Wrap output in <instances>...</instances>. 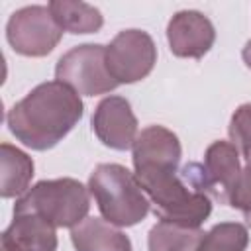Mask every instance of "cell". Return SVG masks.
I'll list each match as a JSON object with an SVG mask.
<instances>
[{
    "label": "cell",
    "instance_id": "cell-1",
    "mask_svg": "<svg viewBox=\"0 0 251 251\" xmlns=\"http://www.w3.org/2000/svg\"><path fill=\"white\" fill-rule=\"evenodd\" d=\"M84 104L80 96L59 80L31 88L6 116L12 135L33 151L53 149L80 122Z\"/></svg>",
    "mask_w": 251,
    "mask_h": 251
},
{
    "label": "cell",
    "instance_id": "cell-2",
    "mask_svg": "<svg viewBox=\"0 0 251 251\" xmlns=\"http://www.w3.org/2000/svg\"><path fill=\"white\" fill-rule=\"evenodd\" d=\"M135 176L161 222L200 227L212 214V198L194 190L175 165L135 167Z\"/></svg>",
    "mask_w": 251,
    "mask_h": 251
},
{
    "label": "cell",
    "instance_id": "cell-3",
    "mask_svg": "<svg viewBox=\"0 0 251 251\" xmlns=\"http://www.w3.org/2000/svg\"><path fill=\"white\" fill-rule=\"evenodd\" d=\"M88 190L106 222L129 227L145 220L151 202L143 192L135 173L120 163H100L88 178Z\"/></svg>",
    "mask_w": 251,
    "mask_h": 251
},
{
    "label": "cell",
    "instance_id": "cell-4",
    "mask_svg": "<svg viewBox=\"0 0 251 251\" xmlns=\"http://www.w3.org/2000/svg\"><path fill=\"white\" fill-rule=\"evenodd\" d=\"M90 210V190L76 178H51L35 182L14 204V214L31 212L55 227H75Z\"/></svg>",
    "mask_w": 251,
    "mask_h": 251
},
{
    "label": "cell",
    "instance_id": "cell-5",
    "mask_svg": "<svg viewBox=\"0 0 251 251\" xmlns=\"http://www.w3.org/2000/svg\"><path fill=\"white\" fill-rule=\"evenodd\" d=\"M239 151L231 141H214L204 153V163H188L180 169V176L194 190L227 204L229 194L239 178Z\"/></svg>",
    "mask_w": 251,
    "mask_h": 251
},
{
    "label": "cell",
    "instance_id": "cell-6",
    "mask_svg": "<svg viewBox=\"0 0 251 251\" xmlns=\"http://www.w3.org/2000/svg\"><path fill=\"white\" fill-rule=\"evenodd\" d=\"M55 78L78 96L108 94L120 84L106 67V47L100 43H82L69 49L55 67Z\"/></svg>",
    "mask_w": 251,
    "mask_h": 251
},
{
    "label": "cell",
    "instance_id": "cell-7",
    "mask_svg": "<svg viewBox=\"0 0 251 251\" xmlns=\"http://www.w3.org/2000/svg\"><path fill=\"white\" fill-rule=\"evenodd\" d=\"M63 29L47 6H24L6 24L10 47L24 57H45L61 41Z\"/></svg>",
    "mask_w": 251,
    "mask_h": 251
},
{
    "label": "cell",
    "instance_id": "cell-8",
    "mask_svg": "<svg viewBox=\"0 0 251 251\" xmlns=\"http://www.w3.org/2000/svg\"><path fill=\"white\" fill-rule=\"evenodd\" d=\"M157 63L153 37L143 29H124L106 45V67L118 84L143 80Z\"/></svg>",
    "mask_w": 251,
    "mask_h": 251
},
{
    "label": "cell",
    "instance_id": "cell-9",
    "mask_svg": "<svg viewBox=\"0 0 251 251\" xmlns=\"http://www.w3.org/2000/svg\"><path fill=\"white\" fill-rule=\"evenodd\" d=\"M94 135L110 149L127 151L137 139V118L124 96L110 94L98 102L92 114Z\"/></svg>",
    "mask_w": 251,
    "mask_h": 251
},
{
    "label": "cell",
    "instance_id": "cell-10",
    "mask_svg": "<svg viewBox=\"0 0 251 251\" xmlns=\"http://www.w3.org/2000/svg\"><path fill=\"white\" fill-rule=\"evenodd\" d=\"M167 41L175 57L202 59L216 41V29L210 18L202 12L180 10L169 20Z\"/></svg>",
    "mask_w": 251,
    "mask_h": 251
},
{
    "label": "cell",
    "instance_id": "cell-11",
    "mask_svg": "<svg viewBox=\"0 0 251 251\" xmlns=\"http://www.w3.org/2000/svg\"><path fill=\"white\" fill-rule=\"evenodd\" d=\"M57 227L31 212L14 214L0 235V251H57Z\"/></svg>",
    "mask_w": 251,
    "mask_h": 251
},
{
    "label": "cell",
    "instance_id": "cell-12",
    "mask_svg": "<svg viewBox=\"0 0 251 251\" xmlns=\"http://www.w3.org/2000/svg\"><path fill=\"white\" fill-rule=\"evenodd\" d=\"M182 157V147L171 129L165 126H147L137 135L131 147V161L135 167L147 165H175L178 167Z\"/></svg>",
    "mask_w": 251,
    "mask_h": 251
},
{
    "label": "cell",
    "instance_id": "cell-13",
    "mask_svg": "<svg viewBox=\"0 0 251 251\" xmlns=\"http://www.w3.org/2000/svg\"><path fill=\"white\" fill-rule=\"evenodd\" d=\"M76 251H131L129 237L102 218H86L71 229Z\"/></svg>",
    "mask_w": 251,
    "mask_h": 251
},
{
    "label": "cell",
    "instance_id": "cell-14",
    "mask_svg": "<svg viewBox=\"0 0 251 251\" xmlns=\"http://www.w3.org/2000/svg\"><path fill=\"white\" fill-rule=\"evenodd\" d=\"M0 194L2 198H20L29 190L33 178V161L16 145H0Z\"/></svg>",
    "mask_w": 251,
    "mask_h": 251
},
{
    "label": "cell",
    "instance_id": "cell-15",
    "mask_svg": "<svg viewBox=\"0 0 251 251\" xmlns=\"http://www.w3.org/2000/svg\"><path fill=\"white\" fill-rule=\"evenodd\" d=\"M51 10L55 22L61 25L63 31H69L73 35L82 33H96L104 25L102 12L86 2H75V0H51L47 4Z\"/></svg>",
    "mask_w": 251,
    "mask_h": 251
},
{
    "label": "cell",
    "instance_id": "cell-16",
    "mask_svg": "<svg viewBox=\"0 0 251 251\" xmlns=\"http://www.w3.org/2000/svg\"><path fill=\"white\" fill-rule=\"evenodd\" d=\"M206 231L173 222H157L147 235L149 251H196Z\"/></svg>",
    "mask_w": 251,
    "mask_h": 251
},
{
    "label": "cell",
    "instance_id": "cell-17",
    "mask_svg": "<svg viewBox=\"0 0 251 251\" xmlns=\"http://www.w3.org/2000/svg\"><path fill=\"white\" fill-rule=\"evenodd\" d=\"M247 245L249 233L243 224L222 222L204 233L196 251H245Z\"/></svg>",
    "mask_w": 251,
    "mask_h": 251
},
{
    "label": "cell",
    "instance_id": "cell-18",
    "mask_svg": "<svg viewBox=\"0 0 251 251\" xmlns=\"http://www.w3.org/2000/svg\"><path fill=\"white\" fill-rule=\"evenodd\" d=\"M227 133L239 155L251 161V102L237 106V110L231 114Z\"/></svg>",
    "mask_w": 251,
    "mask_h": 251
},
{
    "label": "cell",
    "instance_id": "cell-19",
    "mask_svg": "<svg viewBox=\"0 0 251 251\" xmlns=\"http://www.w3.org/2000/svg\"><path fill=\"white\" fill-rule=\"evenodd\" d=\"M227 204L235 210H241L243 214L251 210V161H247V165L241 169Z\"/></svg>",
    "mask_w": 251,
    "mask_h": 251
},
{
    "label": "cell",
    "instance_id": "cell-20",
    "mask_svg": "<svg viewBox=\"0 0 251 251\" xmlns=\"http://www.w3.org/2000/svg\"><path fill=\"white\" fill-rule=\"evenodd\" d=\"M241 57H243V63L251 69V39L245 43V47H243V51H241Z\"/></svg>",
    "mask_w": 251,
    "mask_h": 251
},
{
    "label": "cell",
    "instance_id": "cell-21",
    "mask_svg": "<svg viewBox=\"0 0 251 251\" xmlns=\"http://www.w3.org/2000/svg\"><path fill=\"white\" fill-rule=\"evenodd\" d=\"M243 216H245V222H247V226L251 227V210H249V212H245Z\"/></svg>",
    "mask_w": 251,
    "mask_h": 251
}]
</instances>
